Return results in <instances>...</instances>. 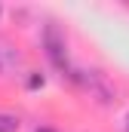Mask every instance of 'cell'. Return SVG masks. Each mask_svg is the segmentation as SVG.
<instances>
[{"label": "cell", "mask_w": 129, "mask_h": 132, "mask_svg": "<svg viewBox=\"0 0 129 132\" xmlns=\"http://www.w3.org/2000/svg\"><path fill=\"white\" fill-rule=\"evenodd\" d=\"M28 86H31V89H37V86H43V77H37V74H34L31 80H28Z\"/></svg>", "instance_id": "obj_4"}, {"label": "cell", "mask_w": 129, "mask_h": 132, "mask_svg": "<svg viewBox=\"0 0 129 132\" xmlns=\"http://www.w3.org/2000/svg\"><path fill=\"white\" fill-rule=\"evenodd\" d=\"M0 132H19V117L0 111Z\"/></svg>", "instance_id": "obj_3"}, {"label": "cell", "mask_w": 129, "mask_h": 132, "mask_svg": "<svg viewBox=\"0 0 129 132\" xmlns=\"http://www.w3.org/2000/svg\"><path fill=\"white\" fill-rule=\"evenodd\" d=\"M34 132H55V129H49V126H37Z\"/></svg>", "instance_id": "obj_5"}, {"label": "cell", "mask_w": 129, "mask_h": 132, "mask_svg": "<svg viewBox=\"0 0 129 132\" xmlns=\"http://www.w3.org/2000/svg\"><path fill=\"white\" fill-rule=\"evenodd\" d=\"M92 98L98 101V104H114L117 101V89H114V83L101 74V71H74L71 74Z\"/></svg>", "instance_id": "obj_2"}, {"label": "cell", "mask_w": 129, "mask_h": 132, "mask_svg": "<svg viewBox=\"0 0 129 132\" xmlns=\"http://www.w3.org/2000/svg\"><path fill=\"white\" fill-rule=\"evenodd\" d=\"M126 129H129V114H126Z\"/></svg>", "instance_id": "obj_6"}, {"label": "cell", "mask_w": 129, "mask_h": 132, "mask_svg": "<svg viewBox=\"0 0 129 132\" xmlns=\"http://www.w3.org/2000/svg\"><path fill=\"white\" fill-rule=\"evenodd\" d=\"M0 15H3V9H0Z\"/></svg>", "instance_id": "obj_7"}, {"label": "cell", "mask_w": 129, "mask_h": 132, "mask_svg": "<svg viewBox=\"0 0 129 132\" xmlns=\"http://www.w3.org/2000/svg\"><path fill=\"white\" fill-rule=\"evenodd\" d=\"M43 49H46V59L52 62L55 71H62V74H74V68H71V59H68V40H64V31L55 25V22H46L43 25Z\"/></svg>", "instance_id": "obj_1"}]
</instances>
